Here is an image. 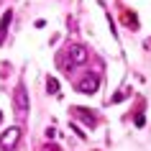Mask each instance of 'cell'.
<instances>
[{"mask_svg":"<svg viewBox=\"0 0 151 151\" xmlns=\"http://www.w3.org/2000/svg\"><path fill=\"white\" fill-rule=\"evenodd\" d=\"M72 113H74L77 118H82V120H85V123H87L90 128H92V126L97 123V115H95V113H90V110H85V108H74Z\"/></svg>","mask_w":151,"mask_h":151,"instance_id":"5b68a950","label":"cell"},{"mask_svg":"<svg viewBox=\"0 0 151 151\" xmlns=\"http://www.w3.org/2000/svg\"><path fill=\"white\" fill-rule=\"evenodd\" d=\"M10 21H13V10H5L3 13V18H0V44L5 41V33H8V26H10Z\"/></svg>","mask_w":151,"mask_h":151,"instance_id":"8992f818","label":"cell"},{"mask_svg":"<svg viewBox=\"0 0 151 151\" xmlns=\"http://www.w3.org/2000/svg\"><path fill=\"white\" fill-rule=\"evenodd\" d=\"M85 62H87V49L80 44L69 46V64H85Z\"/></svg>","mask_w":151,"mask_h":151,"instance_id":"277c9868","label":"cell"},{"mask_svg":"<svg viewBox=\"0 0 151 151\" xmlns=\"http://www.w3.org/2000/svg\"><path fill=\"white\" fill-rule=\"evenodd\" d=\"M13 103H16V113H26L28 110V90H26V85H18L16 87Z\"/></svg>","mask_w":151,"mask_h":151,"instance_id":"3957f363","label":"cell"},{"mask_svg":"<svg viewBox=\"0 0 151 151\" xmlns=\"http://www.w3.org/2000/svg\"><path fill=\"white\" fill-rule=\"evenodd\" d=\"M97 85H100L97 74H85L80 80V85H77V90H80L82 95H92V92H97Z\"/></svg>","mask_w":151,"mask_h":151,"instance_id":"7a4b0ae2","label":"cell"},{"mask_svg":"<svg viewBox=\"0 0 151 151\" xmlns=\"http://www.w3.org/2000/svg\"><path fill=\"white\" fill-rule=\"evenodd\" d=\"M0 120H3V113H0Z\"/></svg>","mask_w":151,"mask_h":151,"instance_id":"8fae6325","label":"cell"},{"mask_svg":"<svg viewBox=\"0 0 151 151\" xmlns=\"http://www.w3.org/2000/svg\"><path fill=\"white\" fill-rule=\"evenodd\" d=\"M46 90L51 92V95H56V92H59V82H56L54 77H49V80H46Z\"/></svg>","mask_w":151,"mask_h":151,"instance_id":"ba28073f","label":"cell"},{"mask_svg":"<svg viewBox=\"0 0 151 151\" xmlns=\"http://www.w3.org/2000/svg\"><path fill=\"white\" fill-rule=\"evenodd\" d=\"M21 141V128H8L5 133L0 136V149L3 151H13Z\"/></svg>","mask_w":151,"mask_h":151,"instance_id":"6da1fadb","label":"cell"},{"mask_svg":"<svg viewBox=\"0 0 151 151\" xmlns=\"http://www.w3.org/2000/svg\"><path fill=\"white\" fill-rule=\"evenodd\" d=\"M123 23H126L131 31H136V28H138V18H136V13H131V10H123Z\"/></svg>","mask_w":151,"mask_h":151,"instance_id":"52a82bcc","label":"cell"},{"mask_svg":"<svg viewBox=\"0 0 151 151\" xmlns=\"http://www.w3.org/2000/svg\"><path fill=\"white\" fill-rule=\"evenodd\" d=\"M128 92H131V90H128V87H126V90H120L118 95L113 97V103H118V100H123V97H126V95H128Z\"/></svg>","mask_w":151,"mask_h":151,"instance_id":"9c48e42d","label":"cell"},{"mask_svg":"<svg viewBox=\"0 0 151 151\" xmlns=\"http://www.w3.org/2000/svg\"><path fill=\"white\" fill-rule=\"evenodd\" d=\"M49 151H59V146H54V143H51V146H46Z\"/></svg>","mask_w":151,"mask_h":151,"instance_id":"30bf717a","label":"cell"}]
</instances>
